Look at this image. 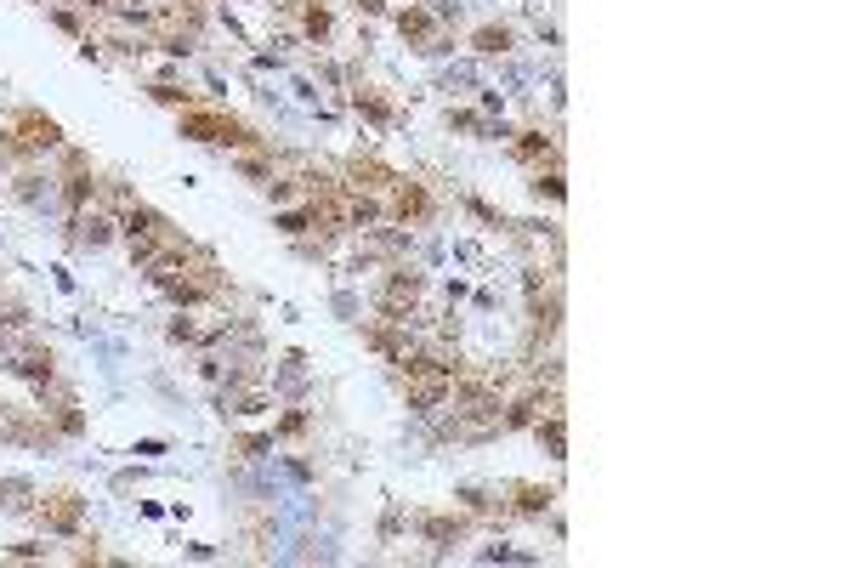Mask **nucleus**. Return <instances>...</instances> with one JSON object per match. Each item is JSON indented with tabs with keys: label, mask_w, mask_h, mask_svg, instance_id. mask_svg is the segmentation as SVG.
<instances>
[{
	"label": "nucleus",
	"mask_w": 851,
	"mask_h": 568,
	"mask_svg": "<svg viewBox=\"0 0 851 568\" xmlns=\"http://www.w3.org/2000/svg\"><path fill=\"white\" fill-rule=\"evenodd\" d=\"M18 375H29V381H52V375H57L52 347H23V353H18Z\"/></svg>",
	"instance_id": "nucleus-10"
},
{
	"label": "nucleus",
	"mask_w": 851,
	"mask_h": 568,
	"mask_svg": "<svg viewBox=\"0 0 851 568\" xmlns=\"http://www.w3.org/2000/svg\"><path fill=\"white\" fill-rule=\"evenodd\" d=\"M69 6H80V12H108L114 0H69Z\"/></svg>",
	"instance_id": "nucleus-16"
},
{
	"label": "nucleus",
	"mask_w": 851,
	"mask_h": 568,
	"mask_svg": "<svg viewBox=\"0 0 851 568\" xmlns=\"http://www.w3.org/2000/svg\"><path fill=\"white\" fill-rule=\"evenodd\" d=\"M432 211H437V199H432L426 182L392 177V188H386V216H392L398 228H420V222H432Z\"/></svg>",
	"instance_id": "nucleus-3"
},
{
	"label": "nucleus",
	"mask_w": 851,
	"mask_h": 568,
	"mask_svg": "<svg viewBox=\"0 0 851 568\" xmlns=\"http://www.w3.org/2000/svg\"><path fill=\"white\" fill-rule=\"evenodd\" d=\"M358 12H369V18H381V12H386V0H358Z\"/></svg>",
	"instance_id": "nucleus-17"
},
{
	"label": "nucleus",
	"mask_w": 851,
	"mask_h": 568,
	"mask_svg": "<svg viewBox=\"0 0 851 568\" xmlns=\"http://www.w3.org/2000/svg\"><path fill=\"white\" fill-rule=\"evenodd\" d=\"M63 142V125L52 120V114H40V108H23L18 120L0 131V154H46V148H57Z\"/></svg>",
	"instance_id": "nucleus-2"
},
{
	"label": "nucleus",
	"mask_w": 851,
	"mask_h": 568,
	"mask_svg": "<svg viewBox=\"0 0 851 568\" xmlns=\"http://www.w3.org/2000/svg\"><path fill=\"white\" fill-rule=\"evenodd\" d=\"M420 529H426V540H454V534H466V517H426Z\"/></svg>",
	"instance_id": "nucleus-12"
},
{
	"label": "nucleus",
	"mask_w": 851,
	"mask_h": 568,
	"mask_svg": "<svg viewBox=\"0 0 851 568\" xmlns=\"http://www.w3.org/2000/svg\"><path fill=\"white\" fill-rule=\"evenodd\" d=\"M534 194H539V199H545V194H551V199H562V171H556V165L534 177Z\"/></svg>",
	"instance_id": "nucleus-14"
},
{
	"label": "nucleus",
	"mask_w": 851,
	"mask_h": 568,
	"mask_svg": "<svg viewBox=\"0 0 851 568\" xmlns=\"http://www.w3.org/2000/svg\"><path fill=\"white\" fill-rule=\"evenodd\" d=\"M182 137L188 142H222V148H256V131L216 108H182Z\"/></svg>",
	"instance_id": "nucleus-1"
},
{
	"label": "nucleus",
	"mask_w": 851,
	"mask_h": 568,
	"mask_svg": "<svg viewBox=\"0 0 851 568\" xmlns=\"http://www.w3.org/2000/svg\"><path fill=\"white\" fill-rule=\"evenodd\" d=\"M392 177H398V171H386L375 154H358V160L347 165V188H358V194H386Z\"/></svg>",
	"instance_id": "nucleus-5"
},
{
	"label": "nucleus",
	"mask_w": 851,
	"mask_h": 568,
	"mask_svg": "<svg viewBox=\"0 0 851 568\" xmlns=\"http://www.w3.org/2000/svg\"><path fill=\"white\" fill-rule=\"evenodd\" d=\"M471 46H477V52H511V29H505V23H488V29L471 35Z\"/></svg>",
	"instance_id": "nucleus-11"
},
{
	"label": "nucleus",
	"mask_w": 851,
	"mask_h": 568,
	"mask_svg": "<svg viewBox=\"0 0 851 568\" xmlns=\"http://www.w3.org/2000/svg\"><path fill=\"white\" fill-rule=\"evenodd\" d=\"M40 517H46V529L74 534L80 529V517H86V500L74 495V489H52V495L40 500Z\"/></svg>",
	"instance_id": "nucleus-4"
},
{
	"label": "nucleus",
	"mask_w": 851,
	"mask_h": 568,
	"mask_svg": "<svg viewBox=\"0 0 851 568\" xmlns=\"http://www.w3.org/2000/svg\"><path fill=\"white\" fill-rule=\"evenodd\" d=\"M358 108H364L369 120H386V103L375 97V91H358Z\"/></svg>",
	"instance_id": "nucleus-15"
},
{
	"label": "nucleus",
	"mask_w": 851,
	"mask_h": 568,
	"mask_svg": "<svg viewBox=\"0 0 851 568\" xmlns=\"http://www.w3.org/2000/svg\"><path fill=\"white\" fill-rule=\"evenodd\" d=\"M148 97H154V103H171V108H193V91L165 86V80H159V86H148Z\"/></svg>",
	"instance_id": "nucleus-13"
},
{
	"label": "nucleus",
	"mask_w": 851,
	"mask_h": 568,
	"mask_svg": "<svg viewBox=\"0 0 851 568\" xmlns=\"http://www.w3.org/2000/svg\"><path fill=\"white\" fill-rule=\"evenodd\" d=\"M511 154H517L522 165H539V171H545V165H556V142L545 137V131H534V125H528V131H517V137H511Z\"/></svg>",
	"instance_id": "nucleus-6"
},
{
	"label": "nucleus",
	"mask_w": 851,
	"mask_h": 568,
	"mask_svg": "<svg viewBox=\"0 0 851 568\" xmlns=\"http://www.w3.org/2000/svg\"><path fill=\"white\" fill-rule=\"evenodd\" d=\"M296 12H301V35L324 46V40H330V29H335L330 6H324V0H296Z\"/></svg>",
	"instance_id": "nucleus-9"
},
{
	"label": "nucleus",
	"mask_w": 851,
	"mask_h": 568,
	"mask_svg": "<svg viewBox=\"0 0 851 568\" xmlns=\"http://www.w3.org/2000/svg\"><path fill=\"white\" fill-rule=\"evenodd\" d=\"M505 495H511V512H522V517H539V512H551L556 489H545V483H511Z\"/></svg>",
	"instance_id": "nucleus-7"
},
{
	"label": "nucleus",
	"mask_w": 851,
	"mask_h": 568,
	"mask_svg": "<svg viewBox=\"0 0 851 568\" xmlns=\"http://www.w3.org/2000/svg\"><path fill=\"white\" fill-rule=\"evenodd\" d=\"M398 35H403V40H415V46H426V52H432V40H437L432 12H426V6H403V12H398Z\"/></svg>",
	"instance_id": "nucleus-8"
}]
</instances>
